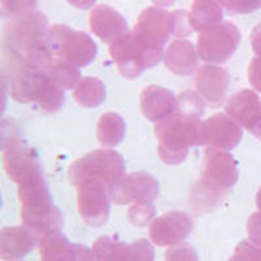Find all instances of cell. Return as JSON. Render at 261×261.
<instances>
[{
    "instance_id": "cell-1",
    "label": "cell",
    "mask_w": 261,
    "mask_h": 261,
    "mask_svg": "<svg viewBox=\"0 0 261 261\" xmlns=\"http://www.w3.org/2000/svg\"><path fill=\"white\" fill-rule=\"evenodd\" d=\"M49 24L44 13L35 12L10 20L2 33L4 65L7 70L31 69L46 70L51 67L54 57L47 47Z\"/></svg>"
},
{
    "instance_id": "cell-2",
    "label": "cell",
    "mask_w": 261,
    "mask_h": 261,
    "mask_svg": "<svg viewBox=\"0 0 261 261\" xmlns=\"http://www.w3.org/2000/svg\"><path fill=\"white\" fill-rule=\"evenodd\" d=\"M237 179H239V167L232 155L225 150L206 149L201 178L191 188V206L199 212L217 209L225 201Z\"/></svg>"
},
{
    "instance_id": "cell-3",
    "label": "cell",
    "mask_w": 261,
    "mask_h": 261,
    "mask_svg": "<svg viewBox=\"0 0 261 261\" xmlns=\"http://www.w3.org/2000/svg\"><path fill=\"white\" fill-rule=\"evenodd\" d=\"M18 199L21 202V220L38 237H46L62 230V212L54 206L43 168L24 178L18 185Z\"/></svg>"
},
{
    "instance_id": "cell-4",
    "label": "cell",
    "mask_w": 261,
    "mask_h": 261,
    "mask_svg": "<svg viewBox=\"0 0 261 261\" xmlns=\"http://www.w3.org/2000/svg\"><path fill=\"white\" fill-rule=\"evenodd\" d=\"M4 85L18 103H35L41 110L56 113L64 105V90L46 70L13 69L4 72Z\"/></svg>"
},
{
    "instance_id": "cell-5",
    "label": "cell",
    "mask_w": 261,
    "mask_h": 261,
    "mask_svg": "<svg viewBox=\"0 0 261 261\" xmlns=\"http://www.w3.org/2000/svg\"><path fill=\"white\" fill-rule=\"evenodd\" d=\"M202 121L175 111L171 116L155 124L159 155L167 165H179L188 157L191 147L202 145Z\"/></svg>"
},
{
    "instance_id": "cell-6",
    "label": "cell",
    "mask_w": 261,
    "mask_h": 261,
    "mask_svg": "<svg viewBox=\"0 0 261 261\" xmlns=\"http://www.w3.org/2000/svg\"><path fill=\"white\" fill-rule=\"evenodd\" d=\"M133 33L149 47L165 51L163 47L168 44L170 38L186 39L193 33L190 12H167L155 5L147 7L137 16Z\"/></svg>"
},
{
    "instance_id": "cell-7",
    "label": "cell",
    "mask_w": 261,
    "mask_h": 261,
    "mask_svg": "<svg viewBox=\"0 0 261 261\" xmlns=\"http://www.w3.org/2000/svg\"><path fill=\"white\" fill-rule=\"evenodd\" d=\"M67 176L73 188L85 181H105L114 188L126 176V162L119 152L103 147L72 162Z\"/></svg>"
},
{
    "instance_id": "cell-8",
    "label": "cell",
    "mask_w": 261,
    "mask_h": 261,
    "mask_svg": "<svg viewBox=\"0 0 261 261\" xmlns=\"http://www.w3.org/2000/svg\"><path fill=\"white\" fill-rule=\"evenodd\" d=\"M47 47L54 61L67 62L82 69L95 61L96 43L85 31L73 30L67 24H53L47 31Z\"/></svg>"
},
{
    "instance_id": "cell-9",
    "label": "cell",
    "mask_w": 261,
    "mask_h": 261,
    "mask_svg": "<svg viewBox=\"0 0 261 261\" xmlns=\"http://www.w3.org/2000/svg\"><path fill=\"white\" fill-rule=\"evenodd\" d=\"M110 56L121 75L134 80L144 70L157 65L163 59L165 51L149 47L133 31H127L110 44Z\"/></svg>"
},
{
    "instance_id": "cell-10",
    "label": "cell",
    "mask_w": 261,
    "mask_h": 261,
    "mask_svg": "<svg viewBox=\"0 0 261 261\" xmlns=\"http://www.w3.org/2000/svg\"><path fill=\"white\" fill-rule=\"evenodd\" d=\"M240 30L230 21H222L217 27L199 33L198 54L207 64L217 65L227 62L240 46Z\"/></svg>"
},
{
    "instance_id": "cell-11",
    "label": "cell",
    "mask_w": 261,
    "mask_h": 261,
    "mask_svg": "<svg viewBox=\"0 0 261 261\" xmlns=\"http://www.w3.org/2000/svg\"><path fill=\"white\" fill-rule=\"evenodd\" d=\"M77 211L84 222L101 227L110 217L113 188L105 181H85L77 188Z\"/></svg>"
},
{
    "instance_id": "cell-12",
    "label": "cell",
    "mask_w": 261,
    "mask_h": 261,
    "mask_svg": "<svg viewBox=\"0 0 261 261\" xmlns=\"http://www.w3.org/2000/svg\"><path fill=\"white\" fill-rule=\"evenodd\" d=\"M96 261H153L155 251L149 240L139 239L133 243L114 240L105 235L96 239L93 247Z\"/></svg>"
},
{
    "instance_id": "cell-13",
    "label": "cell",
    "mask_w": 261,
    "mask_h": 261,
    "mask_svg": "<svg viewBox=\"0 0 261 261\" xmlns=\"http://www.w3.org/2000/svg\"><path fill=\"white\" fill-rule=\"evenodd\" d=\"M194 228L193 217L183 211H171L155 217L149 227L152 243L159 247H175L183 243Z\"/></svg>"
},
{
    "instance_id": "cell-14",
    "label": "cell",
    "mask_w": 261,
    "mask_h": 261,
    "mask_svg": "<svg viewBox=\"0 0 261 261\" xmlns=\"http://www.w3.org/2000/svg\"><path fill=\"white\" fill-rule=\"evenodd\" d=\"M202 145L216 150H232L240 144L243 127L227 113H217L202 121Z\"/></svg>"
},
{
    "instance_id": "cell-15",
    "label": "cell",
    "mask_w": 261,
    "mask_h": 261,
    "mask_svg": "<svg viewBox=\"0 0 261 261\" xmlns=\"http://www.w3.org/2000/svg\"><path fill=\"white\" fill-rule=\"evenodd\" d=\"M159 181L145 171H134L126 175L113 188V202L119 206L136 202H153L159 196Z\"/></svg>"
},
{
    "instance_id": "cell-16",
    "label": "cell",
    "mask_w": 261,
    "mask_h": 261,
    "mask_svg": "<svg viewBox=\"0 0 261 261\" xmlns=\"http://www.w3.org/2000/svg\"><path fill=\"white\" fill-rule=\"evenodd\" d=\"M4 168L8 178L13 183L20 185L33 171L43 167H41L39 153L36 149H33L23 141L13 139L12 142H4Z\"/></svg>"
},
{
    "instance_id": "cell-17",
    "label": "cell",
    "mask_w": 261,
    "mask_h": 261,
    "mask_svg": "<svg viewBox=\"0 0 261 261\" xmlns=\"http://www.w3.org/2000/svg\"><path fill=\"white\" fill-rule=\"evenodd\" d=\"M41 261H96L87 245L72 243L61 232L49 233L38 240Z\"/></svg>"
},
{
    "instance_id": "cell-18",
    "label": "cell",
    "mask_w": 261,
    "mask_h": 261,
    "mask_svg": "<svg viewBox=\"0 0 261 261\" xmlns=\"http://www.w3.org/2000/svg\"><path fill=\"white\" fill-rule=\"evenodd\" d=\"M194 85L202 100L212 108H216L225 101L228 87H230V73L219 65H202L196 72Z\"/></svg>"
},
{
    "instance_id": "cell-19",
    "label": "cell",
    "mask_w": 261,
    "mask_h": 261,
    "mask_svg": "<svg viewBox=\"0 0 261 261\" xmlns=\"http://www.w3.org/2000/svg\"><path fill=\"white\" fill-rule=\"evenodd\" d=\"M88 24L93 35L108 44H111L113 41H116L129 31V24L126 18L116 8L110 5L95 7L88 16Z\"/></svg>"
},
{
    "instance_id": "cell-20",
    "label": "cell",
    "mask_w": 261,
    "mask_h": 261,
    "mask_svg": "<svg viewBox=\"0 0 261 261\" xmlns=\"http://www.w3.org/2000/svg\"><path fill=\"white\" fill-rule=\"evenodd\" d=\"M178 96L165 87L149 85L141 93V111L144 118L152 122H160L176 111Z\"/></svg>"
},
{
    "instance_id": "cell-21",
    "label": "cell",
    "mask_w": 261,
    "mask_h": 261,
    "mask_svg": "<svg viewBox=\"0 0 261 261\" xmlns=\"http://www.w3.org/2000/svg\"><path fill=\"white\" fill-rule=\"evenodd\" d=\"M38 237L27 225L4 227L0 230V256L4 261H20L36 247Z\"/></svg>"
},
{
    "instance_id": "cell-22",
    "label": "cell",
    "mask_w": 261,
    "mask_h": 261,
    "mask_svg": "<svg viewBox=\"0 0 261 261\" xmlns=\"http://www.w3.org/2000/svg\"><path fill=\"white\" fill-rule=\"evenodd\" d=\"M225 113L245 129H251L261 118V98L253 90H240L225 103Z\"/></svg>"
},
{
    "instance_id": "cell-23",
    "label": "cell",
    "mask_w": 261,
    "mask_h": 261,
    "mask_svg": "<svg viewBox=\"0 0 261 261\" xmlns=\"http://www.w3.org/2000/svg\"><path fill=\"white\" fill-rule=\"evenodd\" d=\"M163 61H165V65L170 72L176 73V75L188 77L198 70V47L190 39H175L165 49Z\"/></svg>"
},
{
    "instance_id": "cell-24",
    "label": "cell",
    "mask_w": 261,
    "mask_h": 261,
    "mask_svg": "<svg viewBox=\"0 0 261 261\" xmlns=\"http://www.w3.org/2000/svg\"><path fill=\"white\" fill-rule=\"evenodd\" d=\"M224 21V7L217 0H194L190 10L193 31H207Z\"/></svg>"
},
{
    "instance_id": "cell-25",
    "label": "cell",
    "mask_w": 261,
    "mask_h": 261,
    "mask_svg": "<svg viewBox=\"0 0 261 261\" xmlns=\"http://www.w3.org/2000/svg\"><path fill=\"white\" fill-rule=\"evenodd\" d=\"M126 136V121L121 114L108 111L103 113L98 119L96 126V139L103 147L111 149L122 142Z\"/></svg>"
},
{
    "instance_id": "cell-26",
    "label": "cell",
    "mask_w": 261,
    "mask_h": 261,
    "mask_svg": "<svg viewBox=\"0 0 261 261\" xmlns=\"http://www.w3.org/2000/svg\"><path fill=\"white\" fill-rule=\"evenodd\" d=\"M73 98L84 108H96L106 100V87L96 77H82L73 88Z\"/></svg>"
},
{
    "instance_id": "cell-27",
    "label": "cell",
    "mask_w": 261,
    "mask_h": 261,
    "mask_svg": "<svg viewBox=\"0 0 261 261\" xmlns=\"http://www.w3.org/2000/svg\"><path fill=\"white\" fill-rule=\"evenodd\" d=\"M47 73L62 90H70V88L73 90L82 80L79 67L70 65L67 62H61V61H54L51 64V67L47 69Z\"/></svg>"
},
{
    "instance_id": "cell-28",
    "label": "cell",
    "mask_w": 261,
    "mask_h": 261,
    "mask_svg": "<svg viewBox=\"0 0 261 261\" xmlns=\"http://www.w3.org/2000/svg\"><path fill=\"white\" fill-rule=\"evenodd\" d=\"M204 101L202 96L198 92H183L181 95L178 96V106H176V111L181 113V114H188V116H193V118H199L204 114Z\"/></svg>"
},
{
    "instance_id": "cell-29",
    "label": "cell",
    "mask_w": 261,
    "mask_h": 261,
    "mask_svg": "<svg viewBox=\"0 0 261 261\" xmlns=\"http://www.w3.org/2000/svg\"><path fill=\"white\" fill-rule=\"evenodd\" d=\"M127 217L130 224L136 227H145L150 225L155 219V207L152 202H136L130 204L127 209Z\"/></svg>"
},
{
    "instance_id": "cell-30",
    "label": "cell",
    "mask_w": 261,
    "mask_h": 261,
    "mask_svg": "<svg viewBox=\"0 0 261 261\" xmlns=\"http://www.w3.org/2000/svg\"><path fill=\"white\" fill-rule=\"evenodd\" d=\"M35 10L36 0H2V18H20Z\"/></svg>"
},
{
    "instance_id": "cell-31",
    "label": "cell",
    "mask_w": 261,
    "mask_h": 261,
    "mask_svg": "<svg viewBox=\"0 0 261 261\" xmlns=\"http://www.w3.org/2000/svg\"><path fill=\"white\" fill-rule=\"evenodd\" d=\"M224 10L233 15H248L261 8V0H217Z\"/></svg>"
},
{
    "instance_id": "cell-32",
    "label": "cell",
    "mask_w": 261,
    "mask_h": 261,
    "mask_svg": "<svg viewBox=\"0 0 261 261\" xmlns=\"http://www.w3.org/2000/svg\"><path fill=\"white\" fill-rule=\"evenodd\" d=\"M228 261H261V247L250 240H243L235 247L233 255Z\"/></svg>"
},
{
    "instance_id": "cell-33",
    "label": "cell",
    "mask_w": 261,
    "mask_h": 261,
    "mask_svg": "<svg viewBox=\"0 0 261 261\" xmlns=\"http://www.w3.org/2000/svg\"><path fill=\"white\" fill-rule=\"evenodd\" d=\"M165 261H199V256L191 245L179 243L165 251Z\"/></svg>"
},
{
    "instance_id": "cell-34",
    "label": "cell",
    "mask_w": 261,
    "mask_h": 261,
    "mask_svg": "<svg viewBox=\"0 0 261 261\" xmlns=\"http://www.w3.org/2000/svg\"><path fill=\"white\" fill-rule=\"evenodd\" d=\"M247 232H248L250 242L261 247V211L253 212V214L248 217Z\"/></svg>"
},
{
    "instance_id": "cell-35",
    "label": "cell",
    "mask_w": 261,
    "mask_h": 261,
    "mask_svg": "<svg viewBox=\"0 0 261 261\" xmlns=\"http://www.w3.org/2000/svg\"><path fill=\"white\" fill-rule=\"evenodd\" d=\"M248 80L250 85L256 90V92H261V56L253 57L250 65H248Z\"/></svg>"
},
{
    "instance_id": "cell-36",
    "label": "cell",
    "mask_w": 261,
    "mask_h": 261,
    "mask_svg": "<svg viewBox=\"0 0 261 261\" xmlns=\"http://www.w3.org/2000/svg\"><path fill=\"white\" fill-rule=\"evenodd\" d=\"M250 43H251V47H253V51H255V54L261 56V23H258L256 27L251 30Z\"/></svg>"
},
{
    "instance_id": "cell-37",
    "label": "cell",
    "mask_w": 261,
    "mask_h": 261,
    "mask_svg": "<svg viewBox=\"0 0 261 261\" xmlns=\"http://www.w3.org/2000/svg\"><path fill=\"white\" fill-rule=\"evenodd\" d=\"M67 2L75 8H80V10H88L96 4V0H67Z\"/></svg>"
},
{
    "instance_id": "cell-38",
    "label": "cell",
    "mask_w": 261,
    "mask_h": 261,
    "mask_svg": "<svg viewBox=\"0 0 261 261\" xmlns=\"http://www.w3.org/2000/svg\"><path fill=\"white\" fill-rule=\"evenodd\" d=\"M250 133L261 141V118L255 122V124H253V127L250 129Z\"/></svg>"
},
{
    "instance_id": "cell-39",
    "label": "cell",
    "mask_w": 261,
    "mask_h": 261,
    "mask_svg": "<svg viewBox=\"0 0 261 261\" xmlns=\"http://www.w3.org/2000/svg\"><path fill=\"white\" fill-rule=\"evenodd\" d=\"M152 2L155 4V7H160V8H165V7H170L173 5L176 0H152Z\"/></svg>"
},
{
    "instance_id": "cell-40",
    "label": "cell",
    "mask_w": 261,
    "mask_h": 261,
    "mask_svg": "<svg viewBox=\"0 0 261 261\" xmlns=\"http://www.w3.org/2000/svg\"><path fill=\"white\" fill-rule=\"evenodd\" d=\"M256 206H258V209L261 211V188H259L258 193H256Z\"/></svg>"
}]
</instances>
